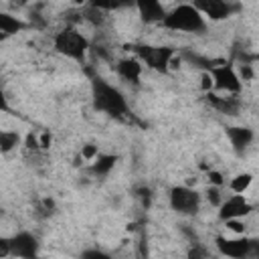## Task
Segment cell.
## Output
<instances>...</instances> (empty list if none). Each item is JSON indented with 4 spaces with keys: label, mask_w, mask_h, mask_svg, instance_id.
<instances>
[{
    "label": "cell",
    "mask_w": 259,
    "mask_h": 259,
    "mask_svg": "<svg viewBox=\"0 0 259 259\" xmlns=\"http://www.w3.org/2000/svg\"><path fill=\"white\" fill-rule=\"evenodd\" d=\"M91 105L95 111L113 119H123L130 115L125 95L99 75H91Z\"/></svg>",
    "instance_id": "1"
},
{
    "label": "cell",
    "mask_w": 259,
    "mask_h": 259,
    "mask_svg": "<svg viewBox=\"0 0 259 259\" xmlns=\"http://www.w3.org/2000/svg\"><path fill=\"white\" fill-rule=\"evenodd\" d=\"M10 255L22 257V259L36 257L38 255V239L28 231H18L16 235L10 237Z\"/></svg>",
    "instance_id": "11"
},
{
    "label": "cell",
    "mask_w": 259,
    "mask_h": 259,
    "mask_svg": "<svg viewBox=\"0 0 259 259\" xmlns=\"http://www.w3.org/2000/svg\"><path fill=\"white\" fill-rule=\"evenodd\" d=\"M97 154H99V148L95 144H85V146H81V152H79L81 160H85V162H91Z\"/></svg>",
    "instance_id": "25"
},
{
    "label": "cell",
    "mask_w": 259,
    "mask_h": 259,
    "mask_svg": "<svg viewBox=\"0 0 259 259\" xmlns=\"http://www.w3.org/2000/svg\"><path fill=\"white\" fill-rule=\"evenodd\" d=\"M20 134L14 130H0V152L8 154L20 146Z\"/></svg>",
    "instance_id": "19"
},
{
    "label": "cell",
    "mask_w": 259,
    "mask_h": 259,
    "mask_svg": "<svg viewBox=\"0 0 259 259\" xmlns=\"http://www.w3.org/2000/svg\"><path fill=\"white\" fill-rule=\"evenodd\" d=\"M30 4V0H10V6L14 10H20V8H26Z\"/></svg>",
    "instance_id": "32"
},
{
    "label": "cell",
    "mask_w": 259,
    "mask_h": 259,
    "mask_svg": "<svg viewBox=\"0 0 259 259\" xmlns=\"http://www.w3.org/2000/svg\"><path fill=\"white\" fill-rule=\"evenodd\" d=\"M204 101L210 109H214L223 115H237L241 111V99H239V95H233V93L221 95L210 89V91H204Z\"/></svg>",
    "instance_id": "10"
},
{
    "label": "cell",
    "mask_w": 259,
    "mask_h": 259,
    "mask_svg": "<svg viewBox=\"0 0 259 259\" xmlns=\"http://www.w3.org/2000/svg\"><path fill=\"white\" fill-rule=\"evenodd\" d=\"M0 113H10V103H8V97L2 85H0Z\"/></svg>",
    "instance_id": "28"
},
{
    "label": "cell",
    "mask_w": 259,
    "mask_h": 259,
    "mask_svg": "<svg viewBox=\"0 0 259 259\" xmlns=\"http://www.w3.org/2000/svg\"><path fill=\"white\" fill-rule=\"evenodd\" d=\"M217 208H219V219L221 221H229V219H245L253 210V204L247 200L245 194L233 192L231 196L223 198Z\"/></svg>",
    "instance_id": "9"
},
{
    "label": "cell",
    "mask_w": 259,
    "mask_h": 259,
    "mask_svg": "<svg viewBox=\"0 0 259 259\" xmlns=\"http://www.w3.org/2000/svg\"><path fill=\"white\" fill-rule=\"evenodd\" d=\"M214 245L221 255L231 257V259H243V257H255L257 255V243L255 239H249L245 235H239L235 239L227 237H217Z\"/></svg>",
    "instance_id": "7"
},
{
    "label": "cell",
    "mask_w": 259,
    "mask_h": 259,
    "mask_svg": "<svg viewBox=\"0 0 259 259\" xmlns=\"http://www.w3.org/2000/svg\"><path fill=\"white\" fill-rule=\"evenodd\" d=\"M206 178H208V184H212V186H223L225 184V176L219 170H208Z\"/></svg>",
    "instance_id": "26"
},
{
    "label": "cell",
    "mask_w": 259,
    "mask_h": 259,
    "mask_svg": "<svg viewBox=\"0 0 259 259\" xmlns=\"http://www.w3.org/2000/svg\"><path fill=\"white\" fill-rule=\"evenodd\" d=\"M132 49L134 57H138L142 61V65H146L148 69L166 75L168 73V63L170 57L174 55V49L170 47H154V45H130L127 51Z\"/></svg>",
    "instance_id": "4"
},
{
    "label": "cell",
    "mask_w": 259,
    "mask_h": 259,
    "mask_svg": "<svg viewBox=\"0 0 259 259\" xmlns=\"http://www.w3.org/2000/svg\"><path fill=\"white\" fill-rule=\"evenodd\" d=\"M57 212V202H55V198H51V196H45V198H40L36 204H34V214L38 217V219H49V217H53Z\"/></svg>",
    "instance_id": "21"
},
{
    "label": "cell",
    "mask_w": 259,
    "mask_h": 259,
    "mask_svg": "<svg viewBox=\"0 0 259 259\" xmlns=\"http://www.w3.org/2000/svg\"><path fill=\"white\" fill-rule=\"evenodd\" d=\"M73 2H75V4H77V6H83V4H87V2H89V0H73Z\"/></svg>",
    "instance_id": "33"
},
{
    "label": "cell",
    "mask_w": 259,
    "mask_h": 259,
    "mask_svg": "<svg viewBox=\"0 0 259 259\" xmlns=\"http://www.w3.org/2000/svg\"><path fill=\"white\" fill-rule=\"evenodd\" d=\"M81 257H85V259H89V257H93V259H105L107 253H103V251H99V249H87V251L81 253Z\"/></svg>",
    "instance_id": "29"
},
{
    "label": "cell",
    "mask_w": 259,
    "mask_h": 259,
    "mask_svg": "<svg viewBox=\"0 0 259 259\" xmlns=\"http://www.w3.org/2000/svg\"><path fill=\"white\" fill-rule=\"evenodd\" d=\"M160 26L174 32H188V34H200L206 30V18L190 4H178L172 10H166L164 18L160 20Z\"/></svg>",
    "instance_id": "2"
},
{
    "label": "cell",
    "mask_w": 259,
    "mask_h": 259,
    "mask_svg": "<svg viewBox=\"0 0 259 259\" xmlns=\"http://www.w3.org/2000/svg\"><path fill=\"white\" fill-rule=\"evenodd\" d=\"M51 144H53V134H51V132L38 134V146H40V150H49Z\"/></svg>",
    "instance_id": "27"
},
{
    "label": "cell",
    "mask_w": 259,
    "mask_h": 259,
    "mask_svg": "<svg viewBox=\"0 0 259 259\" xmlns=\"http://www.w3.org/2000/svg\"><path fill=\"white\" fill-rule=\"evenodd\" d=\"M251 182H253V174H251V172H239L237 176L231 178L229 190H231V192H237V194H245V192L249 190Z\"/></svg>",
    "instance_id": "20"
},
{
    "label": "cell",
    "mask_w": 259,
    "mask_h": 259,
    "mask_svg": "<svg viewBox=\"0 0 259 259\" xmlns=\"http://www.w3.org/2000/svg\"><path fill=\"white\" fill-rule=\"evenodd\" d=\"M223 223H225L227 231H231L235 235H245V231H247V225L243 223V219H229V221H223Z\"/></svg>",
    "instance_id": "23"
},
{
    "label": "cell",
    "mask_w": 259,
    "mask_h": 259,
    "mask_svg": "<svg viewBox=\"0 0 259 259\" xmlns=\"http://www.w3.org/2000/svg\"><path fill=\"white\" fill-rule=\"evenodd\" d=\"M24 28H28V22H24L18 16H12V14L0 10V40L12 36L16 32H22Z\"/></svg>",
    "instance_id": "15"
},
{
    "label": "cell",
    "mask_w": 259,
    "mask_h": 259,
    "mask_svg": "<svg viewBox=\"0 0 259 259\" xmlns=\"http://www.w3.org/2000/svg\"><path fill=\"white\" fill-rule=\"evenodd\" d=\"M200 87H202V91H210L212 89V79H210L208 71H202V75H200Z\"/></svg>",
    "instance_id": "30"
},
{
    "label": "cell",
    "mask_w": 259,
    "mask_h": 259,
    "mask_svg": "<svg viewBox=\"0 0 259 259\" xmlns=\"http://www.w3.org/2000/svg\"><path fill=\"white\" fill-rule=\"evenodd\" d=\"M79 10H81V20L95 26V28H101L107 22V12H103V10H99L91 4H83Z\"/></svg>",
    "instance_id": "18"
},
{
    "label": "cell",
    "mask_w": 259,
    "mask_h": 259,
    "mask_svg": "<svg viewBox=\"0 0 259 259\" xmlns=\"http://www.w3.org/2000/svg\"><path fill=\"white\" fill-rule=\"evenodd\" d=\"M115 71L117 75L132 83V85H140V79H142V61L138 57H123L115 63Z\"/></svg>",
    "instance_id": "13"
},
{
    "label": "cell",
    "mask_w": 259,
    "mask_h": 259,
    "mask_svg": "<svg viewBox=\"0 0 259 259\" xmlns=\"http://www.w3.org/2000/svg\"><path fill=\"white\" fill-rule=\"evenodd\" d=\"M190 4L208 20L219 22V20H227L229 16H233L239 6L233 4L231 0H190Z\"/></svg>",
    "instance_id": "8"
},
{
    "label": "cell",
    "mask_w": 259,
    "mask_h": 259,
    "mask_svg": "<svg viewBox=\"0 0 259 259\" xmlns=\"http://www.w3.org/2000/svg\"><path fill=\"white\" fill-rule=\"evenodd\" d=\"M10 255V237H0V257Z\"/></svg>",
    "instance_id": "31"
},
{
    "label": "cell",
    "mask_w": 259,
    "mask_h": 259,
    "mask_svg": "<svg viewBox=\"0 0 259 259\" xmlns=\"http://www.w3.org/2000/svg\"><path fill=\"white\" fill-rule=\"evenodd\" d=\"M208 75H210V79H212V89H217V91H221V93L241 95V91H243V81H241L237 69L233 67V63L221 61V63H217L212 69H208Z\"/></svg>",
    "instance_id": "6"
},
{
    "label": "cell",
    "mask_w": 259,
    "mask_h": 259,
    "mask_svg": "<svg viewBox=\"0 0 259 259\" xmlns=\"http://www.w3.org/2000/svg\"><path fill=\"white\" fill-rule=\"evenodd\" d=\"M115 162H117V156H115V154H97V156L91 160L89 172H91V176H95V178H105V176H109V172L113 170Z\"/></svg>",
    "instance_id": "17"
},
{
    "label": "cell",
    "mask_w": 259,
    "mask_h": 259,
    "mask_svg": "<svg viewBox=\"0 0 259 259\" xmlns=\"http://www.w3.org/2000/svg\"><path fill=\"white\" fill-rule=\"evenodd\" d=\"M178 55H180L182 63H188V65H192L194 69H200V71H208V69H212L217 63L223 61V59H210V57H204V55H200V53H196V51H190V49L178 51Z\"/></svg>",
    "instance_id": "16"
},
{
    "label": "cell",
    "mask_w": 259,
    "mask_h": 259,
    "mask_svg": "<svg viewBox=\"0 0 259 259\" xmlns=\"http://www.w3.org/2000/svg\"><path fill=\"white\" fill-rule=\"evenodd\" d=\"M134 6L138 8V14L146 24H160L166 14V8L160 0H134Z\"/></svg>",
    "instance_id": "12"
},
{
    "label": "cell",
    "mask_w": 259,
    "mask_h": 259,
    "mask_svg": "<svg viewBox=\"0 0 259 259\" xmlns=\"http://www.w3.org/2000/svg\"><path fill=\"white\" fill-rule=\"evenodd\" d=\"M160 2H162V0H160Z\"/></svg>",
    "instance_id": "34"
},
{
    "label": "cell",
    "mask_w": 259,
    "mask_h": 259,
    "mask_svg": "<svg viewBox=\"0 0 259 259\" xmlns=\"http://www.w3.org/2000/svg\"><path fill=\"white\" fill-rule=\"evenodd\" d=\"M227 138H229L233 150H235L237 154H243V152L253 144L255 134H253V130L247 127V125H231V127H227Z\"/></svg>",
    "instance_id": "14"
},
{
    "label": "cell",
    "mask_w": 259,
    "mask_h": 259,
    "mask_svg": "<svg viewBox=\"0 0 259 259\" xmlns=\"http://www.w3.org/2000/svg\"><path fill=\"white\" fill-rule=\"evenodd\" d=\"M24 148H26V152L38 154V152H40V146H38V134L28 132V134L24 136Z\"/></svg>",
    "instance_id": "24"
},
{
    "label": "cell",
    "mask_w": 259,
    "mask_h": 259,
    "mask_svg": "<svg viewBox=\"0 0 259 259\" xmlns=\"http://www.w3.org/2000/svg\"><path fill=\"white\" fill-rule=\"evenodd\" d=\"M53 49L71 59V61H77V63H85V57H87V51L91 49V42L89 38L73 24H67L65 28H61L59 32H55L53 36Z\"/></svg>",
    "instance_id": "3"
},
{
    "label": "cell",
    "mask_w": 259,
    "mask_h": 259,
    "mask_svg": "<svg viewBox=\"0 0 259 259\" xmlns=\"http://www.w3.org/2000/svg\"><path fill=\"white\" fill-rule=\"evenodd\" d=\"M168 202H170V208L178 214H184V217H192L200 210V204H202V196L198 190H194L192 186H186V184H180V186H172L170 192H168Z\"/></svg>",
    "instance_id": "5"
},
{
    "label": "cell",
    "mask_w": 259,
    "mask_h": 259,
    "mask_svg": "<svg viewBox=\"0 0 259 259\" xmlns=\"http://www.w3.org/2000/svg\"><path fill=\"white\" fill-rule=\"evenodd\" d=\"M221 188H223V186H212V184H208V188H206V200H208L212 206H219L221 200L225 198L223 192H221Z\"/></svg>",
    "instance_id": "22"
}]
</instances>
